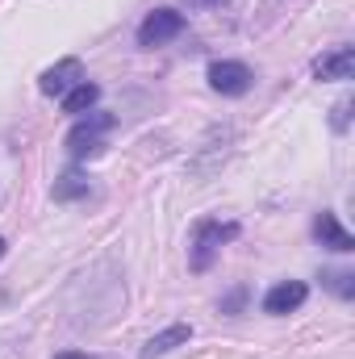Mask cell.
Returning <instances> with one entry per match:
<instances>
[{
    "label": "cell",
    "mask_w": 355,
    "mask_h": 359,
    "mask_svg": "<svg viewBox=\"0 0 355 359\" xmlns=\"http://www.w3.org/2000/svg\"><path fill=\"white\" fill-rule=\"evenodd\" d=\"M243 234L239 222H217V217H201L192 226V243H188V268L192 271H209L213 259L222 255L226 243H234Z\"/></svg>",
    "instance_id": "1"
},
{
    "label": "cell",
    "mask_w": 355,
    "mask_h": 359,
    "mask_svg": "<svg viewBox=\"0 0 355 359\" xmlns=\"http://www.w3.org/2000/svg\"><path fill=\"white\" fill-rule=\"evenodd\" d=\"M113 113H92L84 121H76L72 126V134H67V155L80 163V159H88V155H100L105 151V134L113 130Z\"/></svg>",
    "instance_id": "2"
},
{
    "label": "cell",
    "mask_w": 355,
    "mask_h": 359,
    "mask_svg": "<svg viewBox=\"0 0 355 359\" xmlns=\"http://www.w3.org/2000/svg\"><path fill=\"white\" fill-rule=\"evenodd\" d=\"M184 13H176V8H155V13H147L142 17V25H138V46L142 50H155V46H168L172 38H180L184 34Z\"/></svg>",
    "instance_id": "3"
},
{
    "label": "cell",
    "mask_w": 355,
    "mask_h": 359,
    "mask_svg": "<svg viewBox=\"0 0 355 359\" xmlns=\"http://www.w3.org/2000/svg\"><path fill=\"white\" fill-rule=\"evenodd\" d=\"M255 84V76H251V67L247 63H239V59H217V63H209V88L222 92V96H247Z\"/></svg>",
    "instance_id": "4"
},
{
    "label": "cell",
    "mask_w": 355,
    "mask_h": 359,
    "mask_svg": "<svg viewBox=\"0 0 355 359\" xmlns=\"http://www.w3.org/2000/svg\"><path fill=\"white\" fill-rule=\"evenodd\" d=\"M76 84H84V63H80V59H59V63L46 67L42 80H38V88L46 92V96H59V100L76 88Z\"/></svg>",
    "instance_id": "5"
},
{
    "label": "cell",
    "mask_w": 355,
    "mask_h": 359,
    "mask_svg": "<svg viewBox=\"0 0 355 359\" xmlns=\"http://www.w3.org/2000/svg\"><path fill=\"white\" fill-rule=\"evenodd\" d=\"M305 297H309V284H305V280H280L276 288H267L264 313H272V318H284V313L301 309V305H305Z\"/></svg>",
    "instance_id": "6"
},
{
    "label": "cell",
    "mask_w": 355,
    "mask_h": 359,
    "mask_svg": "<svg viewBox=\"0 0 355 359\" xmlns=\"http://www.w3.org/2000/svg\"><path fill=\"white\" fill-rule=\"evenodd\" d=\"M314 238H318L326 251H339V255H351L355 251V238L343 230L339 213H330V209H322V213L314 217Z\"/></svg>",
    "instance_id": "7"
},
{
    "label": "cell",
    "mask_w": 355,
    "mask_h": 359,
    "mask_svg": "<svg viewBox=\"0 0 355 359\" xmlns=\"http://www.w3.org/2000/svg\"><path fill=\"white\" fill-rule=\"evenodd\" d=\"M314 80H351L355 76V46H335L330 55H318L309 63Z\"/></svg>",
    "instance_id": "8"
},
{
    "label": "cell",
    "mask_w": 355,
    "mask_h": 359,
    "mask_svg": "<svg viewBox=\"0 0 355 359\" xmlns=\"http://www.w3.org/2000/svg\"><path fill=\"white\" fill-rule=\"evenodd\" d=\"M188 339H192V326L176 322V326H168V330H159V334H151V339H147V347H142V359H159V355H168V351L184 347Z\"/></svg>",
    "instance_id": "9"
},
{
    "label": "cell",
    "mask_w": 355,
    "mask_h": 359,
    "mask_svg": "<svg viewBox=\"0 0 355 359\" xmlns=\"http://www.w3.org/2000/svg\"><path fill=\"white\" fill-rule=\"evenodd\" d=\"M51 196H55L59 205L88 196V176H80V172H67V176H59V180H55V188H51Z\"/></svg>",
    "instance_id": "10"
},
{
    "label": "cell",
    "mask_w": 355,
    "mask_h": 359,
    "mask_svg": "<svg viewBox=\"0 0 355 359\" xmlns=\"http://www.w3.org/2000/svg\"><path fill=\"white\" fill-rule=\"evenodd\" d=\"M96 100H100V88L84 80V84H76V88L63 96V113H88Z\"/></svg>",
    "instance_id": "11"
},
{
    "label": "cell",
    "mask_w": 355,
    "mask_h": 359,
    "mask_svg": "<svg viewBox=\"0 0 355 359\" xmlns=\"http://www.w3.org/2000/svg\"><path fill=\"white\" fill-rule=\"evenodd\" d=\"M322 284H326L335 297H343V301L355 297V276L351 271H322Z\"/></svg>",
    "instance_id": "12"
},
{
    "label": "cell",
    "mask_w": 355,
    "mask_h": 359,
    "mask_svg": "<svg viewBox=\"0 0 355 359\" xmlns=\"http://www.w3.org/2000/svg\"><path fill=\"white\" fill-rule=\"evenodd\" d=\"M247 297H251V292H247V284H239V288H230V292L222 297V313H230V318H234V313H243V305H247Z\"/></svg>",
    "instance_id": "13"
},
{
    "label": "cell",
    "mask_w": 355,
    "mask_h": 359,
    "mask_svg": "<svg viewBox=\"0 0 355 359\" xmlns=\"http://www.w3.org/2000/svg\"><path fill=\"white\" fill-rule=\"evenodd\" d=\"M351 104H355L351 96H343V100L330 109V126H335L339 134H347V126H351Z\"/></svg>",
    "instance_id": "14"
},
{
    "label": "cell",
    "mask_w": 355,
    "mask_h": 359,
    "mask_svg": "<svg viewBox=\"0 0 355 359\" xmlns=\"http://www.w3.org/2000/svg\"><path fill=\"white\" fill-rule=\"evenodd\" d=\"M192 8H217V4H226V0H188Z\"/></svg>",
    "instance_id": "15"
},
{
    "label": "cell",
    "mask_w": 355,
    "mask_h": 359,
    "mask_svg": "<svg viewBox=\"0 0 355 359\" xmlns=\"http://www.w3.org/2000/svg\"><path fill=\"white\" fill-rule=\"evenodd\" d=\"M55 359H96V355H84V351H59Z\"/></svg>",
    "instance_id": "16"
},
{
    "label": "cell",
    "mask_w": 355,
    "mask_h": 359,
    "mask_svg": "<svg viewBox=\"0 0 355 359\" xmlns=\"http://www.w3.org/2000/svg\"><path fill=\"white\" fill-rule=\"evenodd\" d=\"M4 251H8V247H4V238H0V259H4Z\"/></svg>",
    "instance_id": "17"
}]
</instances>
